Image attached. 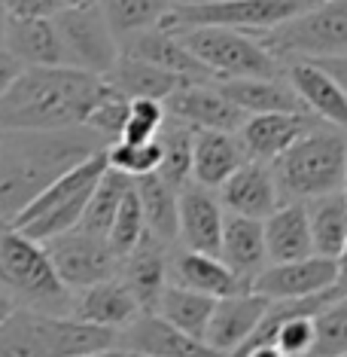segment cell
<instances>
[{
  "label": "cell",
  "instance_id": "d6986e66",
  "mask_svg": "<svg viewBox=\"0 0 347 357\" xmlns=\"http://www.w3.org/2000/svg\"><path fill=\"white\" fill-rule=\"evenodd\" d=\"M168 275H171V257H168V245L147 232L137 241L134 250H128L119 266V278L125 287L134 294L140 312H156L161 294L168 287Z\"/></svg>",
  "mask_w": 347,
  "mask_h": 357
},
{
  "label": "cell",
  "instance_id": "484cf974",
  "mask_svg": "<svg viewBox=\"0 0 347 357\" xmlns=\"http://www.w3.org/2000/svg\"><path fill=\"white\" fill-rule=\"evenodd\" d=\"M262 223L268 263H289V259H302L314 254L308 205L305 202H280Z\"/></svg>",
  "mask_w": 347,
  "mask_h": 357
},
{
  "label": "cell",
  "instance_id": "836d02e7",
  "mask_svg": "<svg viewBox=\"0 0 347 357\" xmlns=\"http://www.w3.org/2000/svg\"><path fill=\"white\" fill-rule=\"evenodd\" d=\"M131 181L134 177H128V174H122V172H116V168L107 165V172L101 174L98 186H95L92 196H88V202H86V211H83V217H79V229L107 238V232L113 226V217H116L119 205H122V199H125Z\"/></svg>",
  "mask_w": 347,
  "mask_h": 357
},
{
  "label": "cell",
  "instance_id": "d6a6232c",
  "mask_svg": "<svg viewBox=\"0 0 347 357\" xmlns=\"http://www.w3.org/2000/svg\"><path fill=\"white\" fill-rule=\"evenodd\" d=\"M159 144H161V165L159 174L171 186L180 190L183 183L192 181V141H195V128L183 119L168 113V119L159 128Z\"/></svg>",
  "mask_w": 347,
  "mask_h": 357
},
{
  "label": "cell",
  "instance_id": "7c38bea8",
  "mask_svg": "<svg viewBox=\"0 0 347 357\" xmlns=\"http://www.w3.org/2000/svg\"><path fill=\"white\" fill-rule=\"evenodd\" d=\"M119 348H128L137 357H223L204 339L174 327L159 312H140L119 330Z\"/></svg>",
  "mask_w": 347,
  "mask_h": 357
},
{
  "label": "cell",
  "instance_id": "9c48e42d",
  "mask_svg": "<svg viewBox=\"0 0 347 357\" xmlns=\"http://www.w3.org/2000/svg\"><path fill=\"white\" fill-rule=\"evenodd\" d=\"M320 0H183L171 3V13L161 22L165 28L223 25L247 34H262L280 22L293 19Z\"/></svg>",
  "mask_w": 347,
  "mask_h": 357
},
{
  "label": "cell",
  "instance_id": "681fc988",
  "mask_svg": "<svg viewBox=\"0 0 347 357\" xmlns=\"http://www.w3.org/2000/svg\"><path fill=\"white\" fill-rule=\"evenodd\" d=\"M344 196H347V174H344Z\"/></svg>",
  "mask_w": 347,
  "mask_h": 357
},
{
  "label": "cell",
  "instance_id": "6da1fadb",
  "mask_svg": "<svg viewBox=\"0 0 347 357\" xmlns=\"http://www.w3.org/2000/svg\"><path fill=\"white\" fill-rule=\"evenodd\" d=\"M104 147L107 141L88 126L0 132V223H13L55 177Z\"/></svg>",
  "mask_w": 347,
  "mask_h": 357
},
{
  "label": "cell",
  "instance_id": "52a82bcc",
  "mask_svg": "<svg viewBox=\"0 0 347 357\" xmlns=\"http://www.w3.org/2000/svg\"><path fill=\"white\" fill-rule=\"evenodd\" d=\"M259 37L277 61H323L347 55V0H320Z\"/></svg>",
  "mask_w": 347,
  "mask_h": 357
},
{
  "label": "cell",
  "instance_id": "d590c367",
  "mask_svg": "<svg viewBox=\"0 0 347 357\" xmlns=\"http://www.w3.org/2000/svg\"><path fill=\"white\" fill-rule=\"evenodd\" d=\"M317 336L308 357H341L347 354V296L329 303L314 314Z\"/></svg>",
  "mask_w": 347,
  "mask_h": 357
},
{
  "label": "cell",
  "instance_id": "8992f818",
  "mask_svg": "<svg viewBox=\"0 0 347 357\" xmlns=\"http://www.w3.org/2000/svg\"><path fill=\"white\" fill-rule=\"evenodd\" d=\"M104 172H107V147L92 153V156L83 162H76V165L67 168L61 177H55V181L15 217L13 226L37 241H49L61 232L76 229L79 217H83V211H86V202L92 196L95 186H98Z\"/></svg>",
  "mask_w": 347,
  "mask_h": 357
},
{
  "label": "cell",
  "instance_id": "ab89813d",
  "mask_svg": "<svg viewBox=\"0 0 347 357\" xmlns=\"http://www.w3.org/2000/svg\"><path fill=\"white\" fill-rule=\"evenodd\" d=\"M128 104H131V98L119 95L116 89H107V95L92 107V113L86 116L83 126H88L95 135H101L107 144L119 141V137H122V128H125V119H128Z\"/></svg>",
  "mask_w": 347,
  "mask_h": 357
},
{
  "label": "cell",
  "instance_id": "60d3db41",
  "mask_svg": "<svg viewBox=\"0 0 347 357\" xmlns=\"http://www.w3.org/2000/svg\"><path fill=\"white\" fill-rule=\"evenodd\" d=\"M10 15H55L64 10L61 0H0Z\"/></svg>",
  "mask_w": 347,
  "mask_h": 357
},
{
  "label": "cell",
  "instance_id": "f6af8a7d",
  "mask_svg": "<svg viewBox=\"0 0 347 357\" xmlns=\"http://www.w3.org/2000/svg\"><path fill=\"white\" fill-rule=\"evenodd\" d=\"M76 357H137V354L128 351V348L113 345V348H101V351H88V354H76Z\"/></svg>",
  "mask_w": 347,
  "mask_h": 357
},
{
  "label": "cell",
  "instance_id": "44dd1931",
  "mask_svg": "<svg viewBox=\"0 0 347 357\" xmlns=\"http://www.w3.org/2000/svg\"><path fill=\"white\" fill-rule=\"evenodd\" d=\"M220 199L229 214H244V217L265 220V217L280 205V192H277L274 172H271V162L247 159L244 165L220 186Z\"/></svg>",
  "mask_w": 347,
  "mask_h": 357
},
{
  "label": "cell",
  "instance_id": "d4e9b609",
  "mask_svg": "<svg viewBox=\"0 0 347 357\" xmlns=\"http://www.w3.org/2000/svg\"><path fill=\"white\" fill-rule=\"evenodd\" d=\"M220 257H223V263L250 287L256 275L268 266L265 223L256 220V217H244V214H225Z\"/></svg>",
  "mask_w": 347,
  "mask_h": 357
},
{
  "label": "cell",
  "instance_id": "74e56055",
  "mask_svg": "<svg viewBox=\"0 0 347 357\" xmlns=\"http://www.w3.org/2000/svg\"><path fill=\"white\" fill-rule=\"evenodd\" d=\"M107 165L122 172L128 177H140L152 174L161 165V144L159 137H152L147 144H125V141H113L107 144Z\"/></svg>",
  "mask_w": 347,
  "mask_h": 357
},
{
  "label": "cell",
  "instance_id": "4dcf8cb0",
  "mask_svg": "<svg viewBox=\"0 0 347 357\" xmlns=\"http://www.w3.org/2000/svg\"><path fill=\"white\" fill-rule=\"evenodd\" d=\"M305 205H308L314 254L338 259V254H341V248L347 241V196H344V190L311 199V202H305Z\"/></svg>",
  "mask_w": 347,
  "mask_h": 357
},
{
  "label": "cell",
  "instance_id": "f907efd6",
  "mask_svg": "<svg viewBox=\"0 0 347 357\" xmlns=\"http://www.w3.org/2000/svg\"><path fill=\"white\" fill-rule=\"evenodd\" d=\"M174 3H183V0H174Z\"/></svg>",
  "mask_w": 347,
  "mask_h": 357
},
{
  "label": "cell",
  "instance_id": "c3c4849f",
  "mask_svg": "<svg viewBox=\"0 0 347 357\" xmlns=\"http://www.w3.org/2000/svg\"><path fill=\"white\" fill-rule=\"evenodd\" d=\"M83 3H95V0H61V6H83Z\"/></svg>",
  "mask_w": 347,
  "mask_h": 357
},
{
  "label": "cell",
  "instance_id": "30bf717a",
  "mask_svg": "<svg viewBox=\"0 0 347 357\" xmlns=\"http://www.w3.org/2000/svg\"><path fill=\"white\" fill-rule=\"evenodd\" d=\"M52 19L61 34V46H64L70 68L104 77L116 64L119 55H122L119 37L113 34L98 0L95 3H83V6H64Z\"/></svg>",
  "mask_w": 347,
  "mask_h": 357
},
{
  "label": "cell",
  "instance_id": "1f68e13d",
  "mask_svg": "<svg viewBox=\"0 0 347 357\" xmlns=\"http://www.w3.org/2000/svg\"><path fill=\"white\" fill-rule=\"evenodd\" d=\"M213 296L207 294H198V290H189L183 284H168L165 294H161L156 312L161 314L165 321H171L174 327L192 333V336L204 339V330H207V321H211V312H213Z\"/></svg>",
  "mask_w": 347,
  "mask_h": 357
},
{
  "label": "cell",
  "instance_id": "8fae6325",
  "mask_svg": "<svg viewBox=\"0 0 347 357\" xmlns=\"http://www.w3.org/2000/svg\"><path fill=\"white\" fill-rule=\"evenodd\" d=\"M43 245L58 278L70 290H83L88 284L113 278V275H119V266H122V257L110 248L107 238L83 232L79 226L70 232L55 235V238L43 241Z\"/></svg>",
  "mask_w": 347,
  "mask_h": 357
},
{
  "label": "cell",
  "instance_id": "7bdbcfd3",
  "mask_svg": "<svg viewBox=\"0 0 347 357\" xmlns=\"http://www.w3.org/2000/svg\"><path fill=\"white\" fill-rule=\"evenodd\" d=\"M335 266H338V278H335V294L338 299H344L347 296V241H344V248H341V254H338L335 259Z\"/></svg>",
  "mask_w": 347,
  "mask_h": 357
},
{
  "label": "cell",
  "instance_id": "f1b7e54d",
  "mask_svg": "<svg viewBox=\"0 0 347 357\" xmlns=\"http://www.w3.org/2000/svg\"><path fill=\"white\" fill-rule=\"evenodd\" d=\"M104 79L110 83V89H116L125 98H156L165 101L168 95H174L186 79H180L171 70H161L156 64L137 59V55L122 52L116 59V64L104 74Z\"/></svg>",
  "mask_w": 347,
  "mask_h": 357
},
{
  "label": "cell",
  "instance_id": "7a4b0ae2",
  "mask_svg": "<svg viewBox=\"0 0 347 357\" xmlns=\"http://www.w3.org/2000/svg\"><path fill=\"white\" fill-rule=\"evenodd\" d=\"M107 89L104 77L70 64L22 68L15 83L0 95V132H52L83 126Z\"/></svg>",
  "mask_w": 347,
  "mask_h": 357
},
{
  "label": "cell",
  "instance_id": "ee69618b",
  "mask_svg": "<svg viewBox=\"0 0 347 357\" xmlns=\"http://www.w3.org/2000/svg\"><path fill=\"white\" fill-rule=\"evenodd\" d=\"M320 64H323V68H326L329 74H332V77L338 79V83H341V86L347 89V55H341V59H323Z\"/></svg>",
  "mask_w": 347,
  "mask_h": 357
},
{
  "label": "cell",
  "instance_id": "5bb4252c",
  "mask_svg": "<svg viewBox=\"0 0 347 357\" xmlns=\"http://www.w3.org/2000/svg\"><path fill=\"white\" fill-rule=\"evenodd\" d=\"M177 220H180L177 238L183 241V248L220 257L225 211L211 186H201L195 181L183 183L177 192Z\"/></svg>",
  "mask_w": 347,
  "mask_h": 357
},
{
  "label": "cell",
  "instance_id": "9a60e30c",
  "mask_svg": "<svg viewBox=\"0 0 347 357\" xmlns=\"http://www.w3.org/2000/svg\"><path fill=\"white\" fill-rule=\"evenodd\" d=\"M268 305H271V299L262 296V294H253V290L220 296L213 303L211 321H207L204 342L211 348H216L223 357L235 354L238 348L253 336V330L259 327V321L265 318Z\"/></svg>",
  "mask_w": 347,
  "mask_h": 357
},
{
  "label": "cell",
  "instance_id": "603a6c76",
  "mask_svg": "<svg viewBox=\"0 0 347 357\" xmlns=\"http://www.w3.org/2000/svg\"><path fill=\"white\" fill-rule=\"evenodd\" d=\"M74 294L76 296L70 299V314L79 321L98 324V327L119 333L140 314V305H137L134 294L125 287V281L119 275L104 278L98 284H88V287L74 290Z\"/></svg>",
  "mask_w": 347,
  "mask_h": 357
},
{
  "label": "cell",
  "instance_id": "8d00e7d4",
  "mask_svg": "<svg viewBox=\"0 0 347 357\" xmlns=\"http://www.w3.org/2000/svg\"><path fill=\"white\" fill-rule=\"evenodd\" d=\"M147 235V217H143V205H140V196H137L134 190V181L128 186L122 205H119L116 217H113V226L107 232V241L110 248L116 250L119 257H125L128 250L137 248V241Z\"/></svg>",
  "mask_w": 347,
  "mask_h": 357
},
{
  "label": "cell",
  "instance_id": "b9f144b4",
  "mask_svg": "<svg viewBox=\"0 0 347 357\" xmlns=\"http://www.w3.org/2000/svg\"><path fill=\"white\" fill-rule=\"evenodd\" d=\"M22 68H25V64L15 59L13 52L0 50V95H3L6 89H10V86L15 83V77L22 74Z\"/></svg>",
  "mask_w": 347,
  "mask_h": 357
},
{
  "label": "cell",
  "instance_id": "e0dca14e",
  "mask_svg": "<svg viewBox=\"0 0 347 357\" xmlns=\"http://www.w3.org/2000/svg\"><path fill=\"white\" fill-rule=\"evenodd\" d=\"M284 77L311 116L347 132V89L320 61H287Z\"/></svg>",
  "mask_w": 347,
  "mask_h": 357
},
{
  "label": "cell",
  "instance_id": "cb8c5ba5",
  "mask_svg": "<svg viewBox=\"0 0 347 357\" xmlns=\"http://www.w3.org/2000/svg\"><path fill=\"white\" fill-rule=\"evenodd\" d=\"M247 159L250 156L238 132L195 128V141H192V181L195 183L220 190Z\"/></svg>",
  "mask_w": 347,
  "mask_h": 357
},
{
  "label": "cell",
  "instance_id": "f35d334b",
  "mask_svg": "<svg viewBox=\"0 0 347 357\" xmlns=\"http://www.w3.org/2000/svg\"><path fill=\"white\" fill-rule=\"evenodd\" d=\"M168 119V110H165V101H156V98H131L128 104V119H125V128H122V137L119 141L125 144H147L159 135L161 123Z\"/></svg>",
  "mask_w": 347,
  "mask_h": 357
},
{
  "label": "cell",
  "instance_id": "e575fe53",
  "mask_svg": "<svg viewBox=\"0 0 347 357\" xmlns=\"http://www.w3.org/2000/svg\"><path fill=\"white\" fill-rule=\"evenodd\" d=\"M98 3L107 15L113 34L119 37V46H122L128 37L161 25L171 13L174 0H98Z\"/></svg>",
  "mask_w": 347,
  "mask_h": 357
},
{
  "label": "cell",
  "instance_id": "7402d4cb",
  "mask_svg": "<svg viewBox=\"0 0 347 357\" xmlns=\"http://www.w3.org/2000/svg\"><path fill=\"white\" fill-rule=\"evenodd\" d=\"M3 50L13 52L25 68H49L67 64L61 34L52 15H10L6 19Z\"/></svg>",
  "mask_w": 347,
  "mask_h": 357
},
{
  "label": "cell",
  "instance_id": "277c9868",
  "mask_svg": "<svg viewBox=\"0 0 347 357\" xmlns=\"http://www.w3.org/2000/svg\"><path fill=\"white\" fill-rule=\"evenodd\" d=\"M280 202H311L344 190L347 132L335 126H314L271 162Z\"/></svg>",
  "mask_w": 347,
  "mask_h": 357
},
{
  "label": "cell",
  "instance_id": "7dc6e473",
  "mask_svg": "<svg viewBox=\"0 0 347 357\" xmlns=\"http://www.w3.org/2000/svg\"><path fill=\"white\" fill-rule=\"evenodd\" d=\"M6 19H10V13L3 10V3H0V50H3V34H6Z\"/></svg>",
  "mask_w": 347,
  "mask_h": 357
},
{
  "label": "cell",
  "instance_id": "f546056e",
  "mask_svg": "<svg viewBox=\"0 0 347 357\" xmlns=\"http://www.w3.org/2000/svg\"><path fill=\"white\" fill-rule=\"evenodd\" d=\"M134 190L140 196L143 217H147V232L161 238L165 245L180 235V220H177V186H171L159 172L134 177Z\"/></svg>",
  "mask_w": 347,
  "mask_h": 357
},
{
  "label": "cell",
  "instance_id": "3957f363",
  "mask_svg": "<svg viewBox=\"0 0 347 357\" xmlns=\"http://www.w3.org/2000/svg\"><path fill=\"white\" fill-rule=\"evenodd\" d=\"M119 345V333L79 321L74 314H52L15 305L0 321V357H76Z\"/></svg>",
  "mask_w": 347,
  "mask_h": 357
},
{
  "label": "cell",
  "instance_id": "5b68a950",
  "mask_svg": "<svg viewBox=\"0 0 347 357\" xmlns=\"http://www.w3.org/2000/svg\"><path fill=\"white\" fill-rule=\"evenodd\" d=\"M0 290L15 305L70 314L74 290L58 278L46 245L15 229L13 223H0Z\"/></svg>",
  "mask_w": 347,
  "mask_h": 357
},
{
  "label": "cell",
  "instance_id": "ba28073f",
  "mask_svg": "<svg viewBox=\"0 0 347 357\" xmlns=\"http://www.w3.org/2000/svg\"><path fill=\"white\" fill-rule=\"evenodd\" d=\"M177 37L192 50V55L211 68L216 79L238 77H284V61L259 43V37L238 28L223 25H195V28H171Z\"/></svg>",
  "mask_w": 347,
  "mask_h": 357
},
{
  "label": "cell",
  "instance_id": "4fadbf2b",
  "mask_svg": "<svg viewBox=\"0 0 347 357\" xmlns=\"http://www.w3.org/2000/svg\"><path fill=\"white\" fill-rule=\"evenodd\" d=\"M338 278V266L329 257H302L289 263H268L256 275L250 290L268 299H302L323 290H332Z\"/></svg>",
  "mask_w": 347,
  "mask_h": 357
},
{
  "label": "cell",
  "instance_id": "ac0fdd59",
  "mask_svg": "<svg viewBox=\"0 0 347 357\" xmlns=\"http://www.w3.org/2000/svg\"><path fill=\"white\" fill-rule=\"evenodd\" d=\"M122 52L137 55V59L156 64L161 70H171V74H177L180 79H186V83H220L213 70L204 68V64L192 55L189 46L165 25L147 28V31H140V34L128 37L122 43Z\"/></svg>",
  "mask_w": 347,
  "mask_h": 357
},
{
  "label": "cell",
  "instance_id": "4316f807",
  "mask_svg": "<svg viewBox=\"0 0 347 357\" xmlns=\"http://www.w3.org/2000/svg\"><path fill=\"white\" fill-rule=\"evenodd\" d=\"M225 98L247 113H308L287 77H238L216 83Z\"/></svg>",
  "mask_w": 347,
  "mask_h": 357
},
{
  "label": "cell",
  "instance_id": "2e32d148",
  "mask_svg": "<svg viewBox=\"0 0 347 357\" xmlns=\"http://www.w3.org/2000/svg\"><path fill=\"white\" fill-rule=\"evenodd\" d=\"M165 110L192 128H216V132H238L247 119V113L232 98H225L216 83H183L165 98Z\"/></svg>",
  "mask_w": 347,
  "mask_h": 357
},
{
  "label": "cell",
  "instance_id": "bcb514c9",
  "mask_svg": "<svg viewBox=\"0 0 347 357\" xmlns=\"http://www.w3.org/2000/svg\"><path fill=\"white\" fill-rule=\"evenodd\" d=\"M13 308H15V303H13V299L6 296V294H3V290H0V321H3L6 314L13 312Z\"/></svg>",
  "mask_w": 347,
  "mask_h": 357
},
{
  "label": "cell",
  "instance_id": "ffe728a7",
  "mask_svg": "<svg viewBox=\"0 0 347 357\" xmlns=\"http://www.w3.org/2000/svg\"><path fill=\"white\" fill-rule=\"evenodd\" d=\"M317 123L320 119L311 113H250L244 126L238 128V137L250 159L274 162Z\"/></svg>",
  "mask_w": 347,
  "mask_h": 357
},
{
  "label": "cell",
  "instance_id": "83f0119b",
  "mask_svg": "<svg viewBox=\"0 0 347 357\" xmlns=\"http://www.w3.org/2000/svg\"><path fill=\"white\" fill-rule=\"evenodd\" d=\"M171 278H174V284H183V287L198 290V294H207L213 299L241 294V290H250L247 284L223 263V257L201 254V250H186V248H183L180 254H174Z\"/></svg>",
  "mask_w": 347,
  "mask_h": 357
}]
</instances>
